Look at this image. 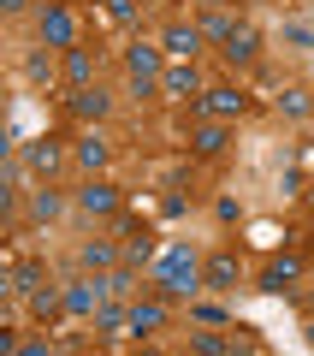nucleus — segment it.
<instances>
[{"label":"nucleus","mask_w":314,"mask_h":356,"mask_svg":"<svg viewBox=\"0 0 314 356\" xmlns=\"http://www.w3.org/2000/svg\"><path fill=\"white\" fill-rule=\"evenodd\" d=\"M83 267H113V243H83Z\"/></svg>","instance_id":"obj_23"},{"label":"nucleus","mask_w":314,"mask_h":356,"mask_svg":"<svg viewBox=\"0 0 314 356\" xmlns=\"http://www.w3.org/2000/svg\"><path fill=\"white\" fill-rule=\"evenodd\" d=\"M255 48H261V36H255L249 24H231V36L220 42V54H226V65H249Z\"/></svg>","instance_id":"obj_9"},{"label":"nucleus","mask_w":314,"mask_h":356,"mask_svg":"<svg viewBox=\"0 0 314 356\" xmlns=\"http://www.w3.org/2000/svg\"><path fill=\"white\" fill-rule=\"evenodd\" d=\"M60 161H65L60 137H42V143H30V166H36V172H53Z\"/></svg>","instance_id":"obj_17"},{"label":"nucleus","mask_w":314,"mask_h":356,"mask_svg":"<svg viewBox=\"0 0 314 356\" xmlns=\"http://www.w3.org/2000/svg\"><path fill=\"white\" fill-rule=\"evenodd\" d=\"M166 327V303H131V332H160Z\"/></svg>","instance_id":"obj_15"},{"label":"nucleus","mask_w":314,"mask_h":356,"mask_svg":"<svg viewBox=\"0 0 314 356\" xmlns=\"http://www.w3.org/2000/svg\"><path fill=\"white\" fill-rule=\"evenodd\" d=\"M77 202H83L89 214H119V208H125V196H119L113 184H101V178H89L83 191H77Z\"/></svg>","instance_id":"obj_10"},{"label":"nucleus","mask_w":314,"mask_h":356,"mask_svg":"<svg viewBox=\"0 0 314 356\" xmlns=\"http://www.w3.org/2000/svg\"><path fill=\"white\" fill-rule=\"evenodd\" d=\"M308 339H314V327H308Z\"/></svg>","instance_id":"obj_30"},{"label":"nucleus","mask_w":314,"mask_h":356,"mask_svg":"<svg viewBox=\"0 0 314 356\" xmlns=\"http://www.w3.org/2000/svg\"><path fill=\"white\" fill-rule=\"evenodd\" d=\"M243 107L249 102H243L238 89H201L196 95V113H208V119H231V113H243Z\"/></svg>","instance_id":"obj_7"},{"label":"nucleus","mask_w":314,"mask_h":356,"mask_svg":"<svg viewBox=\"0 0 314 356\" xmlns=\"http://www.w3.org/2000/svg\"><path fill=\"white\" fill-rule=\"evenodd\" d=\"M172 6H178V0H172Z\"/></svg>","instance_id":"obj_32"},{"label":"nucleus","mask_w":314,"mask_h":356,"mask_svg":"<svg viewBox=\"0 0 314 356\" xmlns=\"http://www.w3.org/2000/svg\"><path fill=\"white\" fill-rule=\"evenodd\" d=\"M308 202H314V191H308Z\"/></svg>","instance_id":"obj_31"},{"label":"nucleus","mask_w":314,"mask_h":356,"mask_svg":"<svg viewBox=\"0 0 314 356\" xmlns=\"http://www.w3.org/2000/svg\"><path fill=\"white\" fill-rule=\"evenodd\" d=\"M279 107H285L290 119H302V113H308V95H297V89H285V95H279Z\"/></svg>","instance_id":"obj_27"},{"label":"nucleus","mask_w":314,"mask_h":356,"mask_svg":"<svg viewBox=\"0 0 314 356\" xmlns=\"http://www.w3.org/2000/svg\"><path fill=\"white\" fill-rule=\"evenodd\" d=\"M131 285H137V267H131V261H125V267H113V273H107V291H113V297H125Z\"/></svg>","instance_id":"obj_22"},{"label":"nucleus","mask_w":314,"mask_h":356,"mask_svg":"<svg viewBox=\"0 0 314 356\" xmlns=\"http://www.w3.org/2000/svg\"><path fill=\"white\" fill-rule=\"evenodd\" d=\"M95 327L107 332V339H119V332L131 327V309H95Z\"/></svg>","instance_id":"obj_19"},{"label":"nucleus","mask_w":314,"mask_h":356,"mask_svg":"<svg viewBox=\"0 0 314 356\" xmlns=\"http://www.w3.org/2000/svg\"><path fill=\"white\" fill-rule=\"evenodd\" d=\"M65 83H72V89L95 83V60H89V48H65Z\"/></svg>","instance_id":"obj_14"},{"label":"nucleus","mask_w":314,"mask_h":356,"mask_svg":"<svg viewBox=\"0 0 314 356\" xmlns=\"http://www.w3.org/2000/svg\"><path fill=\"white\" fill-rule=\"evenodd\" d=\"M190 344H196V350H208V356H226V350H238V344H226L220 332H190Z\"/></svg>","instance_id":"obj_21"},{"label":"nucleus","mask_w":314,"mask_h":356,"mask_svg":"<svg viewBox=\"0 0 314 356\" xmlns=\"http://www.w3.org/2000/svg\"><path fill=\"white\" fill-rule=\"evenodd\" d=\"M77 166H83V172H101V166H107V154H113V149H107V137H101V131H89V137L83 143H77Z\"/></svg>","instance_id":"obj_12"},{"label":"nucleus","mask_w":314,"mask_h":356,"mask_svg":"<svg viewBox=\"0 0 314 356\" xmlns=\"http://www.w3.org/2000/svg\"><path fill=\"white\" fill-rule=\"evenodd\" d=\"M154 280H160V297H190L201 285V267H196V255H190V250H166Z\"/></svg>","instance_id":"obj_1"},{"label":"nucleus","mask_w":314,"mask_h":356,"mask_svg":"<svg viewBox=\"0 0 314 356\" xmlns=\"http://www.w3.org/2000/svg\"><path fill=\"white\" fill-rule=\"evenodd\" d=\"M0 6H6V13H18V6H24V0H0Z\"/></svg>","instance_id":"obj_29"},{"label":"nucleus","mask_w":314,"mask_h":356,"mask_svg":"<svg viewBox=\"0 0 314 356\" xmlns=\"http://www.w3.org/2000/svg\"><path fill=\"white\" fill-rule=\"evenodd\" d=\"M238 280H243L238 255H208V261H201V285H208V291H238Z\"/></svg>","instance_id":"obj_4"},{"label":"nucleus","mask_w":314,"mask_h":356,"mask_svg":"<svg viewBox=\"0 0 314 356\" xmlns=\"http://www.w3.org/2000/svg\"><path fill=\"white\" fill-rule=\"evenodd\" d=\"M125 238H131V243H125V261H131V267L154 261V238H149V226H142V232H137V226H125Z\"/></svg>","instance_id":"obj_18"},{"label":"nucleus","mask_w":314,"mask_h":356,"mask_svg":"<svg viewBox=\"0 0 314 356\" xmlns=\"http://www.w3.org/2000/svg\"><path fill=\"white\" fill-rule=\"evenodd\" d=\"M36 285H42V261H24L13 273V291H36Z\"/></svg>","instance_id":"obj_24"},{"label":"nucleus","mask_w":314,"mask_h":356,"mask_svg":"<svg viewBox=\"0 0 314 356\" xmlns=\"http://www.w3.org/2000/svg\"><path fill=\"white\" fill-rule=\"evenodd\" d=\"M220 149H226V125H220V119H208V125L190 131V154H220Z\"/></svg>","instance_id":"obj_13"},{"label":"nucleus","mask_w":314,"mask_h":356,"mask_svg":"<svg viewBox=\"0 0 314 356\" xmlns=\"http://www.w3.org/2000/svg\"><path fill=\"white\" fill-rule=\"evenodd\" d=\"M107 107H113V95H107L101 83L72 89V113H77V119H89V125H95V119H107Z\"/></svg>","instance_id":"obj_8"},{"label":"nucleus","mask_w":314,"mask_h":356,"mask_svg":"<svg viewBox=\"0 0 314 356\" xmlns=\"http://www.w3.org/2000/svg\"><path fill=\"white\" fill-rule=\"evenodd\" d=\"M30 309H36L42 321H53V315L65 309V291H36V297H30Z\"/></svg>","instance_id":"obj_20"},{"label":"nucleus","mask_w":314,"mask_h":356,"mask_svg":"<svg viewBox=\"0 0 314 356\" xmlns=\"http://www.w3.org/2000/svg\"><path fill=\"white\" fill-rule=\"evenodd\" d=\"M137 0H107V18H113V24H137Z\"/></svg>","instance_id":"obj_25"},{"label":"nucleus","mask_w":314,"mask_h":356,"mask_svg":"<svg viewBox=\"0 0 314 356\" xmlns=\"http://www.w3.org/2000/svg\"><path fill=\"white\" fill-rule=\"evenodd\" d=\"M297 273H302V261L297 255H279V261H267V273H261V291H285V285H297Z\"/></svg>","instance_id":"obj_11"},{"label":"nucleus","mask_w":314,"mask_h":356,"mask_svg":"<svg viewBox=\"0 0 314 356\" xmlns=\"http://www.w3.org/2000/svg\"><path fill=\"white\" fill-rule=\"evenodd\" d=\"M24 72H30V83H48V77H53V60H48V54H30Z\"/></svg>","instance_id":"obj_26"},{"label":"nucleus","mask_w":314,"mask_h":356,"mask_svg":"<svg viewBox=\"0 0 314 356\" xmlns=\"http://www.w3.org/2000/svg\"><path fill=\"white\" fill-rule=\"evenodd\" d=\"M101 297H107V280H72L65 285V309H72V315H95Z\"/></svg>","instance_id":"obj_5"},{"label":"nucleus","mask_w":314,"mask_h":356,"mask_svg":"<svg viewBox=\"0 0 314 356\" xmlns=\"http://www.w3.org/2000/svg\"><path fill=\"white\" fill-rule=\"evenodd\" d=\"M42 42H48V48H77V18H72V6H48V13H42Z\"/></svg>","instance_id":"obj_3"},{"label":"nucleus","mask_w":314,"mask_h":356,"mask_svg":"<svg viewBox=\"0 0 314 356\" xmlns=\"http://www.w3.org/2000/svg\"><path fill=\"white\" fill-rule=\"evenodd\" d=\"M125 65H131V77H160V72H166L160 48H142V42H137L131 54H125Z\"/></svg>","instance_id":"obj_16"},{"label":"nucleus","mask_w":314,"mask_h":356,"mask_svg":"<svg viewBox=\"0 0 314 356\" xmlns=\"http://www.w3.org/2000/svg\"><path fill=\"white\" fill-rule=\"evenodd\" d=\"M160 48L172 54V60H196V54H201V24H166Z\"/></svg>","instance_id":"obj_6"},{"label":"nucleus","mask_w":314,"mask_h":356,"mask_svg":"<svg viewBox=\"0 0 314 356\" xmlns=\"http://www.w3.org/2000/svg\"><path fill=\"white\" fill-rule=\"evenodd\" d=\"M30 208H36V220H53V214H60V196H53V191H42Z\"/></svg>","instance_id":"obj_28"},{"label":"nucleus","mask_w":314,"mask_h":356,"mask_svg":"<svg viewBox=\"0 0 314 356\" xmlns=\"http://www.w3.org/2000/svg\"><path fill=\"white\" fill-rule=\"evenodd\" d=\"M154 83H160L166 95H172V102H196V95H201V77H196V60H172V65H166L160 77H154Z\"/></svg>","instance_id":"obj_2"}]
</instances>
